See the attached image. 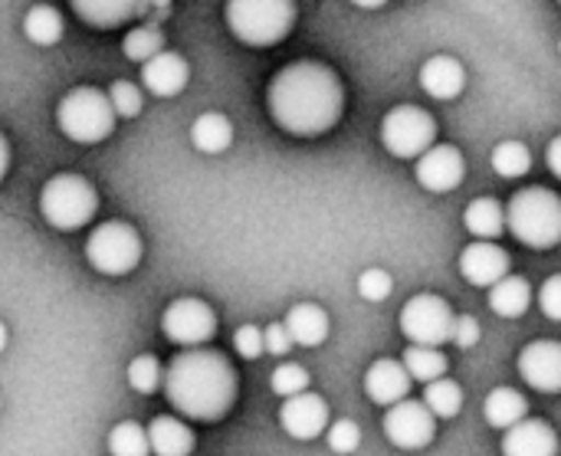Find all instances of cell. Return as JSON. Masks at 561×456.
<instances>
[{
	"instance_id": "obj_25",
	"label": "cell",
	"mask_w": 561,
	"mask_h": 456,
	"mask_svg": "<svg viewBox=\"0 0 561 456\" xmlns=\"http://www.w3.org/2000/svg\"><path fill=\"white\" fill-rule=\"evenodd\" d=\"M76 16L85 20L95 30H112L122 26L125 20H131L138 0H69Z\"/></svg>"
},
{
	"instance_id": "obj_20",
	"label": "cell",
	"mask_w": 561,
	"mask_h": 456,
	"mask_svg": "<svg viewBox=\"0 0 561 456\" xmlns=\"http://www.w3.org/2000/svg\"><path fill=\"white\" fill-rule=\"evenodd\" d=\"M293 345H302V349H319L325 339H329V316L322 306L316 303H299L286 312L283 319Z\"/></svg>"
},
{
	"instance_id": "obj_11",
	"label": "cell",
	"mask_w": 561,
	"mask_h": 456,
	"mask_svg": "<svg viewBox=\"0 0 561 456\" xmlns=\"http://www.w3.org/2000/svg\"><path fill=\"white\" fill-rule=\"evenodd\" d=\"M437 434V421L427 411L424 401H398L388 408L385 414V437L398 447V451H424Z\"/></svg>"
},
{
	"instance_id": "obj_24",
	"label": "cell",
	"mask_w": 561,
	"mask_h": 456,
	"mask_svg": "<svg viewBox=\"0 0 561 456\" xmlns=\"http://www.w3.org/2000/svg\"><path fill=\"white\" fill-rule=\"evenodd\" d=\"M483 418H486L490 428L510 431L513 424L529 418V401L516 388H496V391H490V398L483 404Z\"/></svg>"
},
{
	"instance_id": "obj_42",
	"label": "cell",
	"mask_w": 561,
	"mask_h": 456,
	"mask_svg": "<svg viewBox=\"0 0 561 456\" xmlns=\"http://www.w3.org/2000/svg\"><path fill=\"white\" fill-rule=\"evenodd\" d=\"M546 161H549V171L561 181V135L559 138H552V145H549V151H546Z\"/></svg>"
},
{
	"instance_id": "obj_46",
	"label": "cell",
	"mask_w": 561,
	"mask_h": 456,
	"mask_svg": "<svg viewBox=\"0 0 561 456\" xmlns=\"http://www.w3.org/2000/svg\"><path fill=\"white\" fill-rule=\"evenodd\" d=\"M0 411H3V401H0Z\"/></svg>"
},
{
	"instance_id": "obj_5",
	"label": "cell",
	"mask_w": 561,
	"mask_h": 456,
	"mask_svg": "<svg viewBox=\"0 0 561 456\" xmlns=\"http://www.w3.org/2000/svg\"><path fill=\"white\" fill-rule=\"evenodd\" d=\"M115 112L105 92L92 89V86H79L72 92L62 95V102L56 105V125L59 132L76 141V145H99L115 132Z\"/></svg>"
},
{
	"instance_id": "obj_30",
	"label": "cell",
	"mask_w": 561,
	"mask_h": 456,
	"mask_svg": "<svg viewBox=\"0 0 561 456\" xmlns=\"http://www.w3.org/2000/svg\"><path fill=\"white\" fill-rule=\"evenodd\" d=\"M421 401L427 404V411H431L434 418H454V414L463 408V391H460L457 381H450V378L444 375V378L424 385V398H421Z\"/></svg>"
},
{
	"instance_id": "obj_6",
	"label": "cell",
	"mask_w": 561,
	"mask_h": 456,
	"mask_svg": "<svg viewBox=\"0 0 561 456\" xmlns=\"http://www.w3.org/2000/svg\"><path fill=\"white\" fill-rule=\"evenodd\" d=\"M99 210L95 187L79 174H53L39 191V214L56 230H79Z\"/></svg>"
},
{
	"instance_id": "obj_41",
	"label": "cell",
	"mask_w": 561,
	"mask_h": 456,
	"mask_svg": "<svg viewBox=\"0 0 561 456\" xmlns=\"http://www.w3.org/2000/svg\"><path fill=\"white\" fill-rule=\"evenodd\" d=\"M289 349H293V339H289V332H286V326H283V322H273V326H266V329H263V352H270V355L283 358Z\"/></svg>"
},
{
	"instance_id": "obj_39",
	"label": "cell",
	"mask_w": 561,
	"mask_h": 456,
	"mask_svg": "<svg viewBox=\"0 0 561 456\" xmlns=\"http://www.w3.org/2000/svg\"><path fill=\"white\" fill-rule=\"evenodd\" d=\"M539 309L552 319L561 322V273L559 276H549L539 289Z\"/></svg>"
},
{
	"instance_id": "obj_10",
	"label": "cell",
	"mask_w": 561,
	"mask_h": 456,
	"mask_svg": "<svg viewBox=\"0 0 561 456\" xmlns=\"http://www.w3.org/2000/svg\"><path fill=\"white\" fill-rule=\"evenodd\" d=\"M161 332L181 349H197L217 335V312L204 299H174L161 316Z\"/></svg>"
},
{
	"instance_id": "obj_8",
	"label": "cell",
	"mask_w": 561,
	"mask_h": 456,
	"mask_svg": "<svg viewBox=\"0 0 561 456\" xmlns=\"http://www.w3.org/2000/svg\"><path fill=\"white\" fill-rule=\"evenodd\" d=\"M437 138V122L431 112L417 109V105H394L385 118H381V145L394 155V158H421Z\"/></svg>"
},
{
	"instance_id": "obj_18",
	"label": "cell",
	"mask_w": 561,
	"mask_h": 456,
	"mask_svg": "<svg viewBox=\"0 0 561 456\" xmlns=\"http://www.w3.org/2000/svg\"><path fill=\"white\" fill-rule=\"evenodd\" d=\"M411 385L414 381H411L404 362H394V358H378L365 375V395L378 408H391V404L404 401L411 395Z\"/></svg>"
},
{
	"instance_id": "obj_45",
	"label": "cell",
	"mask_w": 561,
	"mask_h": 456,
	"mask_svg": "<svg viewBox=\"0 0 561 456\" xmlns=\"http://www.w3.org/2000/svg\"><path fill=\"white\" fill-rule=\"evenodd\" d=\"M3 349H7V326L0 322V352H3Z\"/></svg>"
},
{
	"instance_id": "obj_17",
	"label": "cell",
	"mask_w": 561,
	"mask_h": 456,
	"mask_svg": "<svg viewBox=\"0 0 561 456\" xmlns=\"http://www.w3.org/2000/svg\"><path fill=\"white\" fill-rule=\"evenodd\" d=\"M141 82L151 95L158 99H171L178 95L187 82H191V66L184 56L178 53H154L148 62H141Z\"/></svg>"
},
{
	"instance_id": "obj_16",
	"label": "cell",
	"mask_w": 561,
	"mask_h": 456,
	"mask_svg": "<svg viewBox=\"0 0 561 456\" xmlns=\"http://www.w3.org/2000/svg\"><path fill=\"white\" fill-rule=\"evenodd\" d=\"M503 456H559V434L539 418H523L503 431Z\"/></svg>"
},
{
	"instance_id": "obj_34",
	"label": "cell",
	"mask_w": 561,
	"mask_h": 456,
	"mask_svg": "<svg viewBox=\"0 0 561 456\" xmlns=\"http://www.w3.org/2000/svg\"><path fill=\"white\" fill-rule=\"evenodd\" d=\"M108 102H112V112L118 118H135V115H141V105H145L141 89L135 82H128V79H118V82L108 86Z\"/></svg>"
},
{
	"instance_id": "obj_7",
	"label": "cell",
	"mask_w": 561,
	"mask_h": 456,
	"mask_svg": "<svg viewBox=\"0 0 561 456\" xmlns=\"http://www.w3.org/2000/svg\"><path fill=\"white\" fill-rule=\"evenodd\" d=\"M141 237L131 224L125 220H108L99 224L89 240H85V260L95 273L102 276H125L141 263Z\"/></svg>"
},
{
	"instance_id": "obj_12",
	"label": "cell",
	"mask_w": 561,
	"mask_h": 456,
	"mask_svg": "<svg viewBox=\"0 0 561 456\" xmlns=\"http://www.w3.org/2000/svg\"><path fill=\"white\" fill-rule=\"evenodd\" d=\"M417 184L431 194H450L463 174H467V161L460 155V148L454 145H431L421 158H417Z\"/></svg>"
},
{
	"instance_id": "obj_28",
	"label": "cell",
	"mask_w": 561,
	"mask_h": 456,
	"mask_svg": "<svg viewBox=\"0 0 561 456\" xmlns=\"http://www.w3.org/2000/svg\"><path fill=\"white\" fill-rule=\"evenodd\" d=\"M401 362H404L411 381H421V385H431V381L444 378L447 368H450L447 355L440 349H434V345H411Z\"/></svg>"
},
{
	"instance_id": "obj_44",
	"label": "cell",
	"mask_w": 561,
	"mask_h": 456,
	"mask_svg": "<svg viewBox=\"0 0 561 456\" xmlns=\"http://www.w3.org/2000/svg\"><path fill=\"white\" fill-rule=\"evenodd\" d=\"M355 7H362V10H378V7H385L388 0H352Z\"/></svg>"
},
{
	"instance_id": "obj_40",
	"label": "cell",
	"mask_w": 561,
	"mask_h": 456,
	"mask_svg": "<svg viewBox=\"0 0 561 456\" xmlns=\"http://www.w3.org/2000/svg\"><path fill=\"white\" fill-rule=\"evenodd\" d=\"M450 342L460 345V349H473L480 342V322L473 316H454Z\"/></svg>"
},
{
	"instance_id": "obj_9",
	"label": "cell",
	"mask_w": 561,
	"mask_h": 456,
	"mask_svg": "<svg viewBox=\"0 0 561 456\" xmlns=\"http://www.w3.org/2000/svg\"><path fill=\"white\" fill-rule=\"evenodd\" d=\"M450 329H454V309L447 306V299L434 293H421L408 299L401 309V332L411 345L440 349L444 342H450Z\"/></svg>"
},
{
	"instance_id": "obj_1",
	"label": "cell",
	"mask_w": 561,
	"mask_h": 456,
	"mask_svg": "<svg viewBox=\"0 0 561 456\" xmlns=\"http://www.w3.org/2000/svg\"><path fill=\"white\" fill-rule=\"evenodd\" d=\"M266 109L283 132L316 138L339 125L345 109V89L335 69H329L325 62L302 59L283 66L273 76L266 89Z\"/></svg>"
},
{
	"instance_id": "obj_15",
	"label": "cell",
	"mask_w": 561,
	"mask_h": 456,
	"mask_svg": "<svg viewBox=\"0 0 561 456\" xmlns=\"http://www.w3.org/2000/svg\"><path fill=\"white\" fill-rule=\"evenodd\" d=\"M460 273L467 283L490 289L493 283H500L510 273V253L493 240H477L460 253Z\"/></svg>"
},
{
	"instance_id": "obj_36",
	"label": "cell",
	"mask_w": 561,
	"mask_h": 456,
	"mask_svg": "<svg viewBox=\"0 0 561 456\" xmlns=\"http://www.w3.org/2000/svg\"><path fill=\"white\" fill-rule=\"evenodd\" d=\"M391 289H394V280L381 266H371L358 276V296L365 303H385L391 296Z\"/></svg>"
},
{
	"instance_id": "obj_47",
	"label": "cell",
	"mask_w": 561,
	"mask_h": 456,
	"mask_svg": "<svg viewBox=\"0 0 561 456\" xmlns=\"http://www.w3.org/2000/svg\"><path fill=\"white\" fill-rule=\"evenodd\" d=\"M559 53H561V39H559Z\"/></svg>"
},
{
	"instance_id": "obj_21",
	"label": "cell",
	"mask_w": 561,
	"mask_h": 456,
	"mask_svg": "<svg viewBox=\"0 0 561 456\" xmlns=\"http://www.w3.org/2000/svg\"><path fill=\"white\" fill-rule=\"evenodd\" d=\"M148 444L154 456H191L194 454V431L178 418H154L148 424Z\"/></svg>"
},
{
	"instance_id": "obj_27",
	"label": "cell",
	"mask_w": 561,
	"mask_h": 456,
	"mask_svg": "<svg viewBox=\"0 0 561 456\" xmlns=\"http://www.w3.org/2000/svg\"><path fill=\"white\" fill-rule=\"evenodd\" d=\"M23 33L36 46H56L62 39V16H59V10L49 7V3L30 7L26 16H23Z\"/></svg>"
},
{
	"instance_id": "obj_38",
	"label": "cell",
	"mask_w": 561,
	"mask_h": 456,
	"mask_svg": "<svg viewBox=\"0 0 561 456\" xmlns=\"http://www.w3.org/2000/svg\"><path fill=\"white\" fill-rule=\"evenodd\" d=\"M233 349H237V355L247 358V362L260 358V355H263V329H256V326H240V329L233 332Z\"/></svg>"
},
{
	"instance_id": "obj_31",
	"label": "cell",
	"mask_w": 561,
	"mask_h": 456,
	"mask_svg": "<svg viewBox=\"0 0 561 456\" xmlns=\"http://www.w3.org/2000/svg\"><path fill=\"white\" fill-rule=\"evenodd\" d=\"M108 454L112 456H151L148 428L135 421H122L108 431Z\"/></svg>"
},
{
	"instance_id": "obj_3",
	"label": "cell",
	"mask_w": 561,
	"mask_h": 456,
	"mask_svg": "<svg viewBox=\"0 0 561 456\" xmlns=\"http://www.w3.org/2000/svg\"><path fill=\"white\" fill-rule=\"evenodd\" d=\"M506 227L523 247L552 250L561 243V197L549 187H523L506 207Z\"/></svg>"
},
{
	"instance_id": "obj_37",
	"label": "cell",
	"mask_w": 561,
	"mask_h": 456,
	"mask_svg": "<svg viewBox=\"0 0 561 456\" xmlns=\"http://www.w3.org/2000/svg\"><path fill=\"white\" fill-rule=\"evenodd\" d=\"M358 444H362V428H358L355 421H335V424L329 428V447H332L335 454H355Z\"/></svg>"
},
{
	"instance_id": "obj_33",
	"label": "cell",
	"mask_w": 561,
	"mask_h": 456,
	"mask_svg": "<svg viewBox=\"0 0 561 456\" xmlns=\"http://www.w3.org/2000/svg\"><path fill=\"white\" fill-rule=\"evenodd\" d=\"M128 385L138 391V395H154L161 385H164V368L154 355H138L131 358L128 365Z\"/></svg>"
},
{
	"instance_id": "obj_13",
	"label": "cell",
	"mask_w": 561,
	"mask_h": 456,
	"mask_svg": "<svg viewBox=\"0 0 561 456\" xmlns=\"http://www.w3.org/2000/svg\"><path fill=\"white\" fill-rule=\"evenodd\" d=\"M279 428L293 441H316V437H322L329 431V404L319 395H309V391L283 398Z\"/></svg>"
},
{
	"instance_id": "obj_43",
	"label": "cell",
	"mask_w": 561,
	"mask_h": 456,
	"mask_svg": "<svg viewBox=\"0 0 561 456\" xmlns=\"http://www.w3.org/2000/svg\"><path fill=\"white\" fill-rule=\"evenodd\" d=\"M7 168H10V145H7V138L0 132V181L7 178Z\"/></svg>"
},
{
	"instance_id": "obj_14",
	"label": "cell",
	"mask_w": 561,
	"mask_h": 456,
	"mask_svg": "<svg viewBox=\"0 0 561 456\" xmlns=\"http://www.w3.org/2000/svg\"><path fill=\"white\" fill-rule=\"evenodd\" d=\"M519 375L533 391L559 395L561 391V342L539 339L519 352Z\"/></svg>"
},
{
	"instance_id": "obj_32",
	"label": "cell",
	"mask_w": 561,
	"mask_h": 456,
	"mask_svg": "<svg viewBox=\"0 0 561 456\" xmlns=\"http://www.w3.org/2000/svg\"><path fill=\"white\" fill-rule=\"evenodd\" d=\"M164 49V33L161 30H154V26H135V30H128L125 33V39H122V53L131 59V62H148L154 53H161Z\"/></svg>"
},
{
	"instance_id": "obj_22",
	"label": "cell",
	"mask_w": 561,
	"mask_h": 456,
	"mask_svg": "<svg viewBox=\"0 0 561 456\" xmlns=\"http://www.w3.org/2000/svg\"><path fill=\"white\" fill-rule=\"evenodd\" d=\"M191 145L201 155H224L233 145V125L220 112H204L191 125Z\"/></svg>"
},
{
	"instance_id": "obj_2",
	"label": "cell",
	"mask_w": 561,
	"mask_h": 456,
	"mask_svg": "<svg viewBox=\"0 0 561 456\" xmlns=\"http://www.w3.org/2000/svg\"><path fill=\"white\" fill-rule=\"evenodd\" d=\"M164 398L168 404L201 424H217L230 414L237 404V372L224 352L214 349H184L168 368H164Z\"/></svg>"
},
{
	"instance_id": "obj_48",
	"label": "cell",
	"mask_w": 561,
	"mask_h": 456,
	"mask_svg": "<svg viewBox=\"0 0 561 456\" xmlns=\"http://www.w3.org/2000/svg\"><path fill=\"white\" fill-rule=\"evenodd\" d=\"M559 3H561V0H559Z\"/></svg>"
},
{
	"instance_id": "obj_35",
	"label": "cell",
	"mask_w": 561,
	"mask_h": 456,
	"mask_svg": "<svg viewBox=\"0 0 561 456\" xmlns=\"http://www.w3.org/2000/svg\"><path fill=\"white\" fill-rule=\"evenodd\" d=\"M270 385H273V391H276L279 398H293V395L309 391V372H306L302 365H296V362H286V365H279V368L273 372Z\"/></svg>"
},
{
	"instance_id": "obj_23",
	"label": "cell",
	"mask_w": 561,
	"mask_h": 456,
	"mask_svg": "<svg viewBox=\"0 0 561 456\" xmlns=\"http://www.w3.org/2000/svg\"><path fill=\"white\" fill-rule=\"evenodd\" d=\"M533 306V286L523 276H503L490 286V309L503 319H519Z\"/></svg>"
},
{
	"instance_id": "obj_26",
	"label": "cell",
	"mask_w": 561,
	"mask_h": 456,
	"mask_svg": "<svg viewBox=\"0 0 561 456\" xmlns=\"http://www.w3.org/2000/svg\"><path fill=\"white\" fill-rule=\"evenodd\" d=\"M463 224L477 240H496L506 230V207L496 197H477L470 201Z\"/></svg>"
},
{
	"instance_id": "obj_4",
	"label": "cell",
	"mask_w": 561,
	"mask_h": 456,
	"mask_svg": "<svg viewBox=\"0 0 561 456\" xmlns=\"http://www.w3.org/2000/svg\"><path fill=\"white\" fill-rule=\"evenodd\" d=\"M230 33L247 46H276L296 23V0H227Z\"/></svg>"
},
{
	"instance_id": "obj_19",
	"label": "cell",
	"mask_w": 561,
	"mask_h": 456,
	"mask_svg": "<svg viewBox=\"0 0 561 456\" xmlns=\"http://www.w3.org/2000/svg\"><path fill=\"white\" fill-rule=\"evenodd\" d=\"M467 86V69L460 66V59L454 56H431L424 66H421V89L431 95V99H457Z\"/></svg>"
},
{
	"instance_id": "obj_29",
	"label": "cell",
	"mask_w": 561,
	"mask_h": 456,
	"mask_svg": "<svg viewBox=\"0 0 561 456\" xmlns=\"http://www.w3.org/2000/svg\"><path fill=\"white\" fill-rule=\"evenodd\" d=\"M493 161V171L506 181H516V178H526L533 171V151L526 141H516V138H506L493 148L490 155Z\"/></svg>"
}]
</instances>
